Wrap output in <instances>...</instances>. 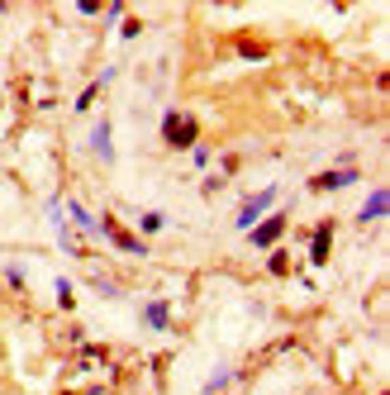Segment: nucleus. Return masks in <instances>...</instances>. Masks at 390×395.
I'll use <instances>...</instances> for the list:
<instances>
[{"instance_id":"obj_3","label":"nucleus","mask_w":390,"mask_h":395,"mask_svg":"<svg viewBox=\"0 0 390 395\" xmlns=\"http://www.w3.org/2000/svg\"><path fill=\"white\" fill-rule=\"evenodd\" d=\"M281 229H286V214H272V219L252 224V243H257V248H272V243L281 238Z\"/></svg>"},{"instance_id":"obj_2","label":"nucleus","mask_w":390,"mask_h":395,"mask_svg":"<svg viewBox=\"0 0 390 395\" xmlns=\"http://www.w3.org/2000/svg\"><path fill=\"white\" fill-rule=\"evenodd\" d=\"M272 200H276V191H262V196H252L243 209H238V229H252V224H257V219L272 209Z\"/></svg>"},{"instance_id":"obj_8","label":"nucleus","mask_w":390,"mask_h":395,"mask_svg":"<svg viewBox=\"0 0 390 395\" xmlns=\"http://www.w3.org/2000/svg\"><path fill=\"white\" fill-rule=\"evenodd\" d=\"M96 153H100V162H114V148H109V124H105V119L96 124Z\"/></svg>"},{"instance_id":"obj_9","label":"nucleus","mask_w":390,"mask_h":395,"mask_svg":"<svg viewBox=\"0 0 390 395\" xmlns=\"http://www.w3.org/2000/svg\"><path fill=\"white\" fill-rule=\"evenodd\" d=\"M381 214H386V191H372V200L362 205V224L367 219H381Z\"/></svg>"},{"instance_id":"obj_5","label":"nucleus","mask_w":390,"mask_h":395,"mask_svg":"<svg viewBox=\"0 0 390 395\" xmlns=\"http://www.w3.org/2000/svg\"><path fill=\"white\" fill-rule=\"evenodd\" d=\"M100 224H105V233H109V238H114V243H119L124 253H143V243H138V238H129V233H124V229H119L114 219H100Z\"/></svg>"},{"instance_id":"obj_7","label":"nucleus","mask_w":390,"mask_h":395,"mask_svg":"<svg viewBox=\"0 0 390 395\" xmlns=\"http://www.w3.org/2000/svg\"><path fill=\"white\" fill-rule=\"evenodd\" d=\"M143 319H148V324H153V329H167V324H172V305H167V300H153V305H148V314H143Z\"/></svg>"},{"instance_id":"obj_4","label":"nucleus","mask_w":390,"mask_h":395,"mask_svg":"<svg viewBox=\"0 0 390 395\" xmlns=\"http://www.w3.org/2000/svg\"><path fill=\"white\" fill-rule=\"evenodd\" d=\"M348 181H357L352 167L348 172H324V177H314V191H333V186H348Z\"/></svg>"},{"instance_id":"obj_10","label":"nucleus","mask_w":390,"mask_h":395,"mask_svg":"<svg viewBox=\"0 0 390 395\" xmlns=\"http://www.w3.org/2000/svg\"><path fill=\"white\" fill-rule=\"evenodd\" d=\"M162 229V214H143V233H157Z\"/></svg>"},{"instance_id":"obj_6","label":"nucleus","mask_w":390,"mask_h":395,"mask_svg":"<svg viewBox=\"0 0 390 395\" xmlns=\"http://www.w3.org/2000/svg\"><path fill=\"white\" fill-rule=\"evenodd\" d=\"M328 248H333V238H328V224H324V229H319V233H314V243H309V262H314V267H319V262H324V257H328Z\"/></svg>"},{"instance_id":"obj_1","label":"nucleus","mask_w":390,"mask_h":395,"mask_svg":"<svg viewBox=\"0 0 390 395\" xmlns=\"http://www.w3.org/2000/svg\"><path fill=\"white\" fill-rule=\"evenodd\" d=\"M162 133H167V143H177V148H191V143H195V119H191V114H177V110H172V114L162 119Z\"/></svg>"}]
</instances>
